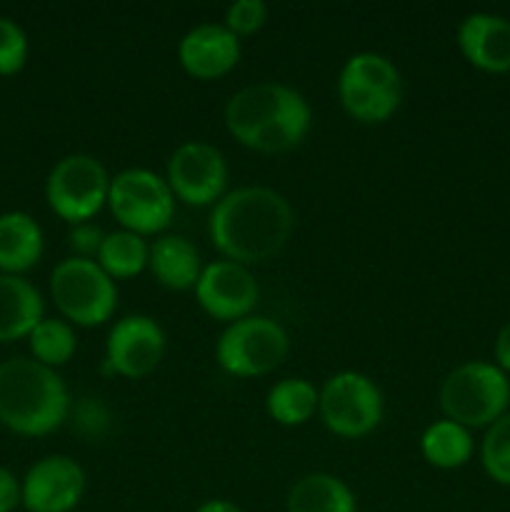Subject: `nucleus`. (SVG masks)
I'll return each instance as SVG.
<instances>
[{
    "instance_id": "obj_5",
    "label": "nucleus",
    "mask_w": 510,
    "mask_h": 512,
    "mask_svg": "<svg viewBox=\"0 0 510 512\" xmlns=\"http://www.w3.org/2000/svg\"><path fill=\"white\" fill-rule=\"evenodd\" d=\"M338 98L345 113L360 123H383L403 100V78L385 55L363 50L350 55L338 75Z\"/></svg>"
},
{
    "instance_id": "obj_23",
    "label": "nucleus",
    "mask_w": 510,
    "mask_h": 512,
    "mask_svg": "<svg viewBox=\"0 0 510 512\" xmlns=\"http://www.w3.org/2000/svg\"><path fill=\"white\" fill-rule=\"evenodd\" d=\"M148 255L150 245L145 243L143 235L120 228L115 233H105V240L95 260L110 278L123 280L143 273L148 268Z\"/></svg>"
},
{
    "instance_id": "obj_24",
    "label": "nucleus",
    "mask_w": 510,
    "mask_h": 512,
    "mask_svg": "<svg viewBox=\"0 0 510 512\" xmlns=\"http://www.w3.org/2000/svg\"><path fill=\"white\" fill-rule=\"evenodd\" d=\"M30 353L38 363L48 365V368H58L65 365L75 355L78 348V338H75V328L63 318H43L28 335Z\"/></svg>"
},
{
    "instance_id": "obj_16",
    "label": "nucleus",
    "mask_w": 510,
    "mask_h": 512,
    "mask_svg": "<svg viewBox=\"0 0 510 512\" xmlns=\"http://www.w3.org/2000/svg\"><path fill=\"white\" fill-rule=\"evenodd\" d=\"M458 48L470 65L485 73L510 70V20L475 10L458 25Z\"/></svg>"
},
{
    "instance_id": "obj_17",
    "label": "nucleus",
    "mask_w": 510,
    "mask_h": 512,
    "mask_svg": "<svg viewBox=\"0 0 510 512\" xmlns=\"http://www.w3.org/2000/svg\"><path fill=\"white\" fill-rule=\"evenodd\" d=\"M43 313V295L30 280L0 273V343L28 338Z\"/></svg>"
},
{
    "instance_id": "obj_26",
    "label": "nucleus",
    "mask_w": 510,
    "mask_h": 512,
    "mask_svg": "<svg viewBox=\"0 0 510 512\" xmlns=\"http://www.w3.org/2000/svg\"><path fill=\"white\" fill-rule=\"evenodd\" d=\"M28 35L13 18L0 15V75H13L23 70L28 60Z\"/></svg>"
},
{
    "instance_id": "obj_1",
    "label": "nucleus",
    "mask_w": 510,
    "mask_h": 512,
    "mask_svg": "<svg viewBox=\"0 0 510 512\" xmlns=\"http://www.w3.org/2000/svg\"><path fill=\"white\" fill-rule=\"evenodd\" d=\"M295 228L293 205L265 185L228 190L210 210L208 235L223 260L258 265L285 248Z\"/></svg>"
},
{
    "instance_id": "obj_6",
    "label": "nucleus",
    "mask_w": 510,
    "mask_h": 512,
    "mask_svg": "<svg viewBox=\"0 0 510 512\" xmlns=\"http://www.w3.org/2000/svg\"><path fill=\"white\" fill-rule=\"evenodd\" d=\"M50 295L70 325H103L118 308L115 280L98 265V260L70 258L60 260L50 273Z\"/></svg>"
},
{
    "instance_id": "obj_19",
    "label": "nucleus",
    "mask_w": 510,
    "mask_h": 512,
    "mask_svg": "<svg viewBox=\"0 0 510 512\" xmlns=\"http://www.w3.org/2000/svg\"><path fill=\"white\" fill-rule=\"evenodd\" d=\"M45 248L43 228L38 220L20 210L0 215V270L18 275L40 260Z\"/></svg>"
},
{
    "instance_id": "obj_22",
    "label": "nucleus",
    "mask_w": 510,
    "mask_h": 512,
    "mask_svg": "<svg viewBox=\"0 0 510 512\" xmlns=\"http://www.w3.org/2000/svg\"><path fill=\"white\" fill-rule=\"evenodd\" d=\"M320 390L305 378H283L265 395L268 415L280 425H303L318 413Z\"/></svg>"
},
{
    "instance_id": "obj_29",
    "label": "nucleus",
    "mask_w": 510,
    "mask_h": 512,
    "mask_svg": "<svg viewBox=\"0 0 510 512\" xmlns=\"http://www.w3.org/2000/svg\"><path fill=\"white\" fill-rule=\"evenodd\" d=\"M23 505V485L8 468L0 465V512H13Z\"/></svg>"
},
{
    "instance_id": "obj_31",
    "label": "nucleus",
    "mask_w": 510,
    "mask_h": 512,
    "mask_svg": "<svg viewBox=\"0 0 510 512\" xmlns=\"http://www.w3.org/2000/svg\"><path fill=\"white\" fill-rule=\"evenodd\" d=\"M195 512H243V510H240L235 503H230V500L215 498V500H205V503Z\"/></svg>"
},
{
    "instance_id": "obj_27",
    "label": "nucleus",
    "mask_w": 510,
    "mask_h": 512,
    "mask_svg": "<svg viewBox=\"0 0 510 512\" xmlns=\"http://www.w3.org/2000/svg\"><path fill=\"white\" fill-rule=\"evenodd\" d=\"M268 20V5L263 0H235L225 10V28L233 30L235 35H253Z\"/></svg>"
},
{
    "instance_id": "obj_12",
    "label": "nucleus",
    "mask_w": 510,
    "mask_h": 512,
    "mask_svg": "<svg viewBox=\"0 0 510 512\" xmlns=\"http://www.w3.org/2000/svg\"><path fill=\"white\" fill-rule=\"evenodd\" d=\"M165 355V333L150 315L120 318L105 340V370L138 380L153 373Z\"/></svg>"
},
{
    "instance_id": "obj_10",
    "label": "nucleus",
    "mask_w": 510,
    "mask_h": 512,
    "mask_svg": "<svg viewBox=\"0 0 510 512\" xmlns=\"http://www.w3.org/2000/svg\"><path fill=\"white\" fill-rule=\"evenodd\" d=\"M383 393L373 378L358 370H343L320 388L318 413L325 428L340 438H363L383 420Z\"/></svg>"
},
{
    "instance_id": "obj_13",
    "label": "nucleus",
    "mask_w": 510,
    "mask_h": 512,
    "mask_svg": "<svg viewBox=\"0 0 510 512\" xmlns=\"http://www.w3.org/2000/svg\"><path fill=\"white\" fill-rule=\"evenodd\" d=\"M195 298L210 318L235 323L253 315L260 288L248 265L233 263V260H213L203 265V273L195 285Z\"/></svg>"
},
{
    "instance_id": "obj_30",
    "label": "nucleus",
    "mask_w": 510,
    "mask_h": 512,
    "mask_svg": "<svg viewBox=\"0 0 510 512\" xmlns=\"http://www.w3.org/2000/svg\"><path fill=\"white\" fill-rule=\"evenodd\" d=\"M493 353H495V365L508 375L510 373V323H505L503 328L498 330Z\"/></svg>"
},
{
    "instance_id": "obj_15",
    "label": "nucleus",
    "mask_w": 510,
    "mask_h": 512,
    "mask_svg": "<svg viewBox=\"0 0 510 512\" xmlns=\"http://www.w3.org/2000/svg\"><path fill=\"white\" fill-rule=\"evenodd\" d=\"M178 60L193 78H220L238 65L240 38L223 23H200L180 38Z\"/></svg>"
},
{
    "instance_id": "obj_9",
    "label": "nucleus",
    "mask_w": 510,
    "mask_h": 512,
    "mask_svg": "<svg viewBox=\"0 0 510 512\" xmlns=\"http://www.w3.org/2000/svg\"><path fill=\"white\" fill-rule=\"evenodd\" d=\"M108 208L123 230L145 238L168 228L175 213V195L163 175L148 168H128L110 178Z\"/></svg>"
},
{
    "instance_id": "obj_3",
    "label": "nucleus",
    "mask_w": 510,
    "mask_h": 512,
    "mask_svg": "<svg viewBox=\"0 0 510 512\" xmlns=\"http://www.w3.org/2000/svg\"><path fill=\"white\" fill-rule=\"evenodd\" d=\"M70 413V393L58 370L35 358L0 363V425L38 438L58 430Z\"/></svg>"
},
{
    "instance_id": "obj_8",
    "label": "nucleus",
    "mask_w": 510,
    "mask_h": 512,
    "mask_svg": "<svg viewBox=\"0 0 510 512\" xmlns=\"http://www.w3.org/2000/svg\"><path fill=\"white\" fill-rule=\"evenodd\" d=\"M110 175L95 155L70 153L53 165L45 180V198L55 215L70 225L88 223L108 205Z\"/></svg>"
},
{
    "instance_id": "obj_28",
    "label": "nucleus",
    "mask_w": 510,
    "mask_h": 512,
    "mask_svg": "<svg viewBox=\"0 0 510 512\" xmlns=\"http://www.w3.org/2000/svg\"><path fill=\"white\" fill-rule=\"evenodd\" d=\"M103 240H105V233L93 223H78L73 225L68 233V245L75 250L78 258H90V260L98 258Z\"/></svg>"
},
{
    "instance_id": "obj_25",
    "label": "nucleus",
    "mask_w": 510,
    "mask_h": 512,
    "mask_svg": "<svg viewBox=\"0 0 510 512\" xmlns=\"http://www.w3.org/2000/svg\"><path fill=\"white\" fill-rule=\"evenodd\" d=\"M480 463L490 480L510 488V413L495 420L480 443Z\"/></svg>"
},
{
    "instance_id": "obj_2",
    "label": "nucleus",
    "mask_w": 510,
    "mask_h": 512,
    "mask_svg": "<svg viewBox=\"0 0 510 512\" xmlns=\"http://www.w3.org/2000/svg\"><path fill=\"white\" fill-rule=\"evenodd\" d=\"M225 128L245 148L283 153L305 140L313 110L303 93L285 83H253L225 103Z\"/></svg>"
},
{
    "instance_id": "obj_7",
    "label": "nucleus",
    "mask_w": 510,
    "mask_h": 512,
    "mask_svg": "<svg viewBox=\"0 0 510 512\" xmlns=\"http://www.w3.org/2000/svg\"><path fill=\"white\" fill-rule=\"evenodd\" d=\"M288 330L265 315H248L220 333L215 343V360L235 378H260L268 375L288 358Z\"/></svg>"
},
{
    "instance_id": "obj_20",
    "label": "nucleus",
    "mask_w": 510,
    "mask_h": 512,
    "mask_svg": "<svg viewBox=\"0 0 510 512\" xmlns=\"http://www.w3.org/2000/svg\"><path fill=\"white\" fill-rule=\"evenodd\" d=\"M288 512H358L355 493L330 473H308L290 488Z\"/></svg>"
},
{
    "instance_id": "obj_18",
    "label": "nucleus",
    "mask_w": 510,
    "mask_h": 512,
    "mask_svg": "<svg viewBox=\"0 0 510 512\" xmlns=\"http://www.w3.org/2000/svg\"><path fill=\"white\" fill-rule=\"evenodd\" d=\"M148 268L153 270L155 280L170 290H188L198 285L203 263L200 253L183 235H160L150 245Z\"/></svg>"
},
{
    "instance_id": "obj_14",
    "label": "nucleus",
    "mask_w": 510,
    "mask_h": 512,
    "mask_svg": "<svg viewBox=\"0 0 510 512\" xmlns=\"http://www.w3.org/2000/svg\"><path fill=\"white\" fill-rule=\"evenodd\" d=\"M20 485L28 512H70L85 493V473L70 455H45Z\"/></svg>"
},
{
    "instance_id": "obj_21",
    "label": "nucleus",
    "mask_w": 510,
    "mask_h": 512,
    "mask_svg": "<svg viewBox=\"0 0 510 512\" xmlns=\"http://www.w3.org/2000/svg\"><path fill=\"white\" fill-rule=\"evenodd\" d=\"M473 435L455 420H435L420 435V453L433 468L455 470L463 468L473 458Z\"/></svg>"
},
{
    "instance_id": "obj_4",
    "label": "nucleus",
    "mask_w": 510,
    "mask_h": 512,
    "mask_svg": "<svg viewBox=\"0 0 510 512\" xmlns=\"http://www.w3.org/2000/svg\"><path fill=\"white\" fill-rule=\"evenodd\" d=\"M510 380L488 360H468L445 375L440 385V410L463 428H490L508 413Z\"/></svg>"
},
{
    "instance_id": "obj_11",
    "label": "nucleus",
    "mask_w": 510,
    "mask_h": 512,
    "mask_svg": "<svg viewBox=\"0 0 510 512\" xmlns=\"http://www.w3.org/2000/svg\"><path fill=\"white\" fill-rule=\"evenodd\" d=\"M175 198L188 205H215L225 195L228 163L225 155L205 140H185L168 158L165 170Z\"/></svg>"
}]
</instances>
